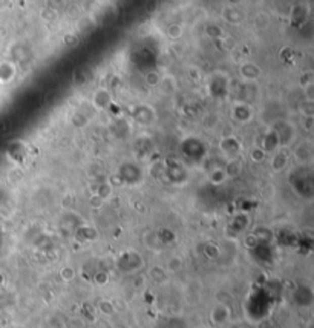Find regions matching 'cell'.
Masks as SVG:
<instances>
[{
	"instance_id": "55",
	"label": "cell",
	"mask_w": 314,
	"mask_h": 328,
	"mask_svg": "<svg viewBox=\"0 0 314 328\" xmlns=\"http://www.w3.org/2000/svg\"><path fill=\"white\" fill-rule=\"evenodd\" d=\"M89 204H91L92 209H101L104 206V201L101 198H98L97 195H92L91 199H89Z\"/></svg>"
},
{
	"instance_id": "48",
	"label": "cell",
	"mask_w": 314,
	"mask_h": 328,
	"mask_svg": "<svg viewBox=\"0 0 314 328\" xmlns=\"http://www.w3.org/2000/svg\"><path fill=\"white\" fill-rule=\"evenodd\" d=\"M163 325H164L163 328H186V323L181 319H178V317L167 319V320H164Z\"/></svg>"
},
{
	"instance_id": "42",
	"label": "cell",
	"mask_w": 314,
	"mask_h": 328,
	"mask_svg": "<svg viewBox=\"0 0 314 328\" xmlns=\"http://www.w3.org/2000/svg\"><path fill=\"white\" fill-rule=\"evenodd\" d=\"M92 279L97 285H106L109 282V273L106 270H97L94 273Z\"/></svg>"
},
{
	"instance_id": "10",
	"label": "cell",
	"mask_w": 314,
	"mask_h": 328,
	"mask_svg": "<svg viewBox=\"0 0 314 328\" xmlns=\"http://www.w3.org/2000/svg\"><path fill=\"white\" fill-rule=\"evenodd\" d=\"M250 224H251V218L247 212L241 210V212H236L232 220L229 221V226H227V233H230L232 236H239L242 233H245L248 229H250Z\"/></svg>"
},
{
	"instance_id": "45",
	"label": "cell",
	"mask_w": 314,
	"mask_h": 328,
	"mask_svg": "<svg viewBox=\"0 0 314 328\" xmlns=\"http://www.w3.org/2000/svg\"><path fill=\"white\" fill-rule=\"evenodd\" d=\"M63 43H65V46H68V48H75V46L80 43V35H78L77 32H68V34H65V37H63Z\"/></svg>"
},
{
	"instance_id": "53",
	"label": "cell",
	"mask_w": 314,
	"mask_h": 328,
	"mask_svg": "<svg viewBox=\"0 0 314 328\" xmlns=\"http://www.w3.org/2000/svg\"><path fill=\"white\" fill-rule=\"evenodd\" d=\"M303 98H305V101H314V83L312 85H308V86H305L303 89Z\"/></svg>"
},
{
	"instance_id": "35",
	"label": "cell",
	"mask_w": 314,
	"mask_h": 328,
	"mask_svg": "<svg viewBox=\"0 0 314 328\" xmlns=\"http://www.w3.org/2000/svg\"><path fill=\"white\" fill-rule=\"evenodd\" d=\"M202 255L207 258V259H210V261H215L221 256V247L215 242H205L202 245Z\"/></svg>"
},
{
	"instance_id": "36",
	"label": "cell",
	"mask_w": 314,
	"mask_h": 328,
	"mask_svg": "<svg viewBox=\"0 0 314 328\" xmlns=\"http://www.w3.org/2000/svg\"><path fill=\"white\" fill-rule=\"evenodd\" d=\"M267 153L264 152V149L260 146H253L248 152V159L253 162V164H262L265 159H267Z\"/></svg>"
},
{
	"instance_id": "47",
	"label": "cell",
	"mask_w": 314,
	"mask_h": 328,
	"mask_svg": "<svg viewBox=\"0 0 314 328\" xmlns=\"http://www.w3.org/2000/svg\"><path fill=\"white\" fill-rule=\"evenodd\" d=\"M121 85H123V81H121V78L118 77V75H112L111 78H109V81H108V89L111 91V92H115V91H118L120 88H121Z\"/></svg>"
},
{
	"instance_id": "1",
	"label": "cell",
	"mask_w": 314,
	"mask_h": 328,
	"mask_svg": "<svg viewBox=\"0 0 314 328\" xmlns=\"http://www.w3.org/2000/svg\"><path fill=\"white\" fill-rule=\"evenodd\" d=\"M180 152L184 159L192 162H202L207 158L208 147L202 138L196 135H187L180 141Z\"/></svg>"
},
{
	"instance_id": "19",
	"label": "cell",
	"mask_w": 314,
	"mask_h": 328,
	"mask_svg": "<svg viewBox=\"0 0 314 328\" xmlns=\"http://www.w3.org/2000/svg\"><path fill=\"white\" fill-rule=\"evenodd\" d=\"M17 65L13 62V60H0V85L2 86H8L11 85L16 77H17Z\"/></svg>"
},
{
	"instance_id": "28",
	"label": "cell",
	"mask_w": 314,
	"mask_h": 328,
	"mask_svg": "<svg viewBox=\"0 0 314 328\" xmlns=\"http://www.w3.org/2000/svg\"><path fill=\"white\" fill-rule=\"evenodd\" d=\"M308 8L305 5H294L290 11V20L294 26H300L308 19Z\"/></svg>"
},
{
	"instance_id": "11",
	"label": "cell",
	"mask_w": 314,
	"mask_h": 328,
	"mask_svg": "<svg viewBox=\"0 0 314 328\" xmlns=\"http://www.w3.org/2000/svg\"><path fill=\"white\" fill-rule=\"evenodd\" d=\"M91 103L98 112H108L109 106L114 103V95L106 86H100L92 92Z\"/></svg>"
},
{
	"instance_id": "18",
	"label": "cell",
	"mask_w": 314,
	"mask_h": 328,
	"mask_svg": "<svg viewBox=\"0 0 314 328\" xmlns=\"http://www.w3.org/2000/svg\"><path fill=\"white\" fill-rule=\"evenodd\" d=\"M238 74L242 81H256L260 75H262V68L254 62H244L238 66Z\"/></svg>"
},
{
	"instance_id": "20",
	"label": "cell",
	"mask_w": 314,
	"mask_h": 328,
	"mask_svg": "<svg viewBox=\"0 0 314 328\" xmlns=\"http://www.w3.org/2000/svg\"><path fill=\"white\" fill-rule=\"evenodd\" d=\"M293 301L297 307H303L308 308L312 305L314 301V295H312V289L308 285H299L294 292H293Z\"/></svg>"
},
{
	"instance_id": "60",
	"label": "cell",
	"mask_w": 314,
	"mask_h": 328,
	"mask_svg": "<svg viewBox=\"0 0 314 328\" xmlns=\"http://www.w3.org/2000/svg\"><path fill=\"white\" fill-rule=\"evenodd\" d=\"M0 247H2V239H0Z\"/></svg>"
},
{
	"instance_id": "51",
	"label": "cell",
	"mask_w": 314,
	"mask_h": 328,
	"mask_svg": "<svg viewBox=\"0 0 314 328\" xmlns=\"http://www.w3.org/2000/svg\"><path fill=\"white\" fill-rule=\"evenodd\" d=\"M181 268H183V261L180 258H172L167 262V270H170V271H180Z\"/></svg>"
},
{
	"instance_id": "7",
	"label": "cell",
	"mask_w": 314,
	"mask_h": 328,
	"mask_svg": "<svg viewBox=\"0 0 314 328\" xmlns=\"http://www.w3.org/2000/svg\"><path fill=\"white\" fill-rule=\"evenodd\" d=\"M230 117L238 125H250L254 120V107L248 101H235L230 107Z\"/></svg>"
},
{
	"instance_id": "27",
	"label": "cell",
	"mask_w": 314,
	"mask_h": 328,
	"mask_svg": "<svg viewBox=\"0 0 314 328\" xmlns=\"http://www.w3.org/2000/svg\"><path fill=\"white\" fill-rule=\"evenodd\" d=\"M112 132L117 138L126 140L129 137V134L132 132V129L129 128V123L124 117H118V118H115V123L112 125Z\"/></svg>"
},
{
	"instance_id": "59",
	"label": "cell",
	"mask_w": 314,
	"mask_h": 328,
	"mask_svg": "<svg viewBox=\"0 0 314 328\" xmlns=\"http://www.w3.org/2000/svg\"><path fill=\"white\" fill-rule=\"evenodd\" d=\"M2 235H4V227H2V224H0V239H2Z\"/></svg>"
},
{
	"instance_id": "24",
	"label": "cell",
	"mask_w": 314,
	"mask_h": 328,
	"mask_svg": "<svg viewBox=\"0 0 314 328\" xmlns=\"http://www.w3.org/2000/svg\"><path fill=\"white\" fill-rule=\"evenodd\" d=\"M221 16H222V19H224L227 23H230V25H241L242 20H244V14H242V11H241L238 7H230V5H227V7L222 10Z\"/></svg>"
},
{
	"instance_id": "56",
	"label": "cell",
	"mask_w": 314,
	"mask_h": 328,
	"mask_svg": "<svg viewBox=\"0 0 314 328\" xmlns=\"http://www.w3.org/2000/svg\"><path fill=\"white\" fill-rule=\"evenodd\" d=\"M230 328H254V326L248 322H238V323H233Z\"/></svg>"
},
{
	"instance_id": "26",
	"label": "cell",
	"mask_w": 314,
	"mask_h": 328,
	"mask_svg": "<svg viewBox=\"0 0 314 328\" xmlns=\"http://www.w3.org/2000/svg\"><path fill=\"white\" fill-rule=\"evenodd\" d=\"M251 233L256 236L259 244H272L275 241V232L267 226H257L253 229Z\"/></svg>"
},
{
	"instance_id": "6",
	"label": "cell",
	"mask_w": 314,
	"mask_h": 328,
	"mask_svg": "<svg viewBox=\"0 0 314 328\" xmlns=\"http://www.w3.org/2000/svg\"><path fill=\"white\" fill-rule=\"evenodd\" d=\"M129 115L140 126H150L156 120V109L147 103H140L129 107Z\"/></svg>"
},
{
	"instance_id": "17",
	"label": "cell",
	"mask_w": 314,
	"mask_h": 328,
	"mask_svg": "<svg viewBox=\"0 0 314 328\" xmlns=\"http://www.w3.org/2000/svg\"><path fill=\"white\" fill-rule=\"evenodd\" d=\"M264 149V152L267 155H272L273 152H276L279 147H281V143H279V137H278V132L273 126L267 128V131L264 132V135L260 137V143L257 144Z\"/></svg>"
},
{
	"instance_id": "57",
	"label": "cell",
	"mask_w": 314,
	"mask_h": 328,
	"mask_svg": "<svg viewBox=\"0 0 314 328\" xmlns=\"http://www.w3.org/2000/svg\"><path fill=\"white\" fill-rule=\"evenodd\" d=\"M11 7V0H0V11H5Z\"/></svg>"
},
{
	"instance_id": "54",
	"label": "cell",
	"mask_w": 314,
	"mask_h": 328,
	"mask_svg": "<svg viewBox=\"0 0 314 328\" xmlns=\"http://www.w3.org/2000/svg\"><path fill=\"white\" fill-rule=\"evenodd\" d=\"M158 7H160V0H147L146 5H144V10H146V13L152 14L158 10Z\"/></svg>"
},
{
	"instance_id": "33",
	"label": "cell",
	"mask_w": 314,
	"mask_h": 328,
	"mask_svg": "<svg viewBox=\"0 0 314 328\" xmlns=\"http://www.w3.org/2000/svg\"><path fill=\"white\" fill-rule=\"evenodd\" d=\"M89 123H91V118L83 112H74L69 117V125L74 129H84L86 126H89Z\"/></svg>"
},
{
	"instance_id": "29",
	"label": "cell",
	"mask_w": 314,
	"mask_h": 328,
	"mask_svg": "<svg viewBox=\"0 0 314 328\" xmlns=\"http://www.w3.org/2000/svg\"><path fill=\"white\" fill-rule=\"evenodd\" d=\"M178 80L172 75V74H166L161 77V81H160V86L158 89H161L163 94H167V95H172L178 91Z\"/></svg>"
},
{
	"instance_id": "21",
	"label": "cell",
	"mask_w": 314,
	"mask_h": 328,
	"mask_svg": "<svg viewBox=\"0 0 314 328\" xmlns=\"http://www.w3.org/2000/svg\"><path fill=\"white\" fill-rule=\"evenodd\" d=\"M74 236L78 242L84 244V242H92L98 238V230L89 224H80L75 230H74Z\"/></svg>"
},
{
	"instance_id": "5",
	"label": "cell",
	"mask_w": 314,
	"mask_h": 328,
	"mask_svg": "<svg viewBox=\"0 0 314 328\" xmlns=\"http://www.w3.org/2000/svg\"><path fill=\"white\" fill-rule=\"evenodd\" d=\"M117 267L123 273H137L144 267V259L137 250L129 249L117 256Z\"/></svg>"
},
{
	"instance_id": "39",
	"label": "cell",
	"mask_w": 314,
	"mask_h": 328,
	"mask_svg": "<svg viewBox=\"0 0 314 328\" xmlns=\"http://www.w3.org/2000/svg\"><path fill=\"white\" fill-rule=\"evenodd\" d=\"M150 278H152V281H155V282H163L164 279H166V276H167V270L164 268V267H161V265H153L152 268H150Z\"/></svg>"
},
{
	"instance_id": "52",
	"label": "cell",
	"mask_w": 314,
	"mask_h": 328,
	"mask_svg": "<svg viewBox=\"0 0 314 328\" xmlns=\"http://www.w3.org/2000/svg\"><path fill=\"white\" fill-rule=\"evenodd\" d=\"M187 75H189V78L193 80V81H201V78H202L201 71H199L196 66H190V68L187 69Z\"/></svg>"
},
{
	"instance_id": "58",
	"label": "cell",
	"mask_w": 314,
	"mask_h": 328,
	"mask_svg": "<svg viewBox=\"0 0 314 328\" xmlns=\"http://www.w3.org/2000/svg\"><path fill=\"white\" fill-rule=\"evenodd\" d=\"M227 2H229L230 7H238L241 4V0H227Z\"/></svg>"
},
{
	"instance_id": "8",
	"label": "cell",
	"mask_w": 314,
	"mask_h": 328,
	"mask_svg": "<svg viewBox=\"0 0 314 328\" xmlns=\"http://www.w3.org/2000/svg\"><path fill=\"white\" fill-rule=\"evenodd\" d=\"M291 187L294 193L303 199H312L314 195V186L311 174H296L291 178Z\"/></svg>"
},
{
	"instance_id": "23",
	"label": "cell",
	"mask_w": 314,
	"mask_h": 328,
	"mask_svg": "<svg viewBox=\"0 0 314 328\" xmlns=\"http://www.w3.org/2000/svg\"><path fill=\"white\" fill-rule=\"evenodd\" d=\"M207 180L212 186H216V187L226 184L229 181V178H227V174L224 171V164H221V166H213L210 171H208Z\"/></svg>"
},
{
	"instance_id": "44",
	"label": "cell",
	"mask_w": 314,
	"mask_h": 328,
	"mask_svg": "<svg viewBox=\"0 0 314 328\" xmlns=\"http://www.w3.org/2000/svg\"><path fill=\"white\" fill-rule=\"evenodd\" d=\"M40 16H41V19H43L44 22H49V23L59 19V13H57L54 8H51V7H48V8H43Z\"/></svg>"
},
{
	"instance_id": "34",
	"label": "cell",
	"mask_w": 314,
	"mask_h": 328,
	"mask_svg": "<svg viewBox=\"0 0 314 328\" xmlns=\"http://www.w3.org/2000/svg\"><path fill=\"white\" fill-rule=\"evenodd\" d=\"M156 239H158L161 244H173L176 242V233L169 229V227H161L158 232H156Z\"/></svg>"
},
{
	"instance_id": "37",
	"label": "cell",
	"mask_w": 314,
	"mask_h": 328,
	"mask_svg": "<svg viewBox=\"0 0 314 328\" xmlns=\"http://www.w3.org/2000/svg\"><path fill=\"white\" fill-rule=\"evenodd\" d=\"M205 35H207L208 38H212L213 42H218V40H221L222 37H226L227 34H226V31H224L219 25H208V26L205 28Z\"/></svg>"
},
{
	"instance_id": "40",
	"label": "cell",
	"mask_w": 314,
	"mask_h": 328,
	"mask_svg": "<svg viewBox=\"0 0 314 328\" xmlns=\"http://www.w3.org/2000/svg\"><path fill=\"white\" fill-rule=\"evenodd\" d=\"M94 28H95V22L91 19V17H81V20H80V23H78V35L81 34H89L91 31H94Z\"/></svg>"
},
{
	"instance_id": "43",
	"label": "cell",
	"mask_w": 314,
	"mask_h": 328,
	"mask_svg": "<svg viewBox=\"0 0 314 328\" xmlns=\"http://www.w3.org/2000/svg\"><path fill=\"white\" fill-rule=\"evenodd\" d=\"M299 112L303 118H311L314 115V107H312V103L311 101H303L300 103L299 106Z\"/></svg>"
},
{
	"instance_id": "15",
	"label": "cell",
	"mask_w": 314,
	"mask_h": 328,
	"mask_svg": "<svg viewBox=\"0 0 314 328\" xmlns=\"http://www.w3.org/2000/svg\"><path fill=\"white\" fill-rule=\"evenodd\" d=\"M7 158L14 162V164H23L26 161V156H28V147L23 141H11L8 146H7Z\"/></svg>"
},
{
	"instance_id": "46",
	"label": "cell",
	"mask_w": 314,
	"mask_h": 328,
	"mask_svg": "<svg viewBox=\"0 0 314 328\" xmlns=\"http://www.w3.org/2000/svg\"><path fill=\"white\" fill-rule=\"evenodd\" d=\"M312 83H314V74H312V71H305V72L300 74V77H299V86L302 89L305 86H308V85H312Z\"/></svg>"
},
{
	"instance_id": "4",
	"label": "cell",
	"mask_w": 314,
	"mask_h": 328,
	"mask_svg": "<svg viewBox=\"0 0 314 328\" xmlns=\"http://www.w3.org/2000/svg\"><path fill=\"white\" fill-rule=\"evenodd\" d=\"M117 177L123 186H138L144 180V171L135 161H124L117 169Z\"/></svg>"
},
{
	"instance_id": "30",
	"label": "cell",
	"mask_w": 314,
	"mask_h": 328,
	"mask_svg": "<svg viewBox=\"0 0 314 328\" xmlns=\"http://www.w3.org/2000/svg\"><path fill=\"white\" fill-rule=\"evenodd\" d=\"M153 143H152V140L150 138H147V137H141V138H138V141H137V144H135V152H137V155L138 156H141V158H147L149 155H152L153 153Z\"/></svg>"
},
{
	"instance_id": "9",
	"label": "cell",
	"mask_w": 314,
	"mask_h": 328,
	"mask_svg": "<svg viewBox=\"0 0 314 328\" xmlns=\"http://www.w3.org/2000/svg\"><path fill=\"white\" fill-rule=\"evenodd\" d=\"M218 149L226 156V159L239 158L242 153V143L236 135H226L219 140Z\"/></svg>"
},
{
	"instance_id": "13",
	"label": "cell",
	"mask_w": 314,
	"mask_h": 328,
	"mask_svg": "<svg viewBox=\"0 0 314 328\" xmlns=\"http://www.w3.org/2000/svg\"><path fill=\"white\" fill-rule=\"evenodd\" d=\"M291 158H294V161L297 164H300V166H309L314 159L312 143L309 140H303V141L297 143V146L291 152Z\"/></svg>"
},
{
	"instance_id": "49",
	"label": "cell",
	"mask_w": 314,
	"mask_h": 328,
	"mask_svg": "<svg viewBox=\"0 0 314 328\" xmlns=\"http://www.w3.org/2000/svg\"><path fill=\"white\" fill-rule=\"evenodd\" d=\"M100 310L103 314H114L115 313V307L111 301H101L100 302Z\"/></svg>"
},
{
	"instance_id": "25",
	"label": "cell",
	"mask_w": 314,
	"mask_h": 328,
	"mask_svg": "<svg viewBox=\"0 0 314 328\" xmlns=\"http://www.w3.org/2000/svg\"><path fill=\"white\" fill-rule=\"evenodd\" d=\"M92 80V72L89 68H84V66H80L74 71L72 74V83L78 88H83L86 85H89Z\"/></svg>"
},
{
	"instance_id": "41",
	"label": "cell",
	"mask_w": 314,
	"mask_h": 328,
	"mask_svg": "<svg viewBox=\"0 0 314 328\" xmlns=\"http://www.w3.org/2000/svg\"><path fill=\"white\" fill-rule=\"evenodd\" d=\"M60 278L63 282H71L75 279V268L71 265H65L60 268Z\"/></svg>"
},
{
	"instance_id": "2",
	"label": "cell",
	"mask_w": 314,
	"mask_h": 328,
	"mask_svg": "<svg viewBox=\"0 0 314 328\" xmlns=\"http://www.w3.org/2000/svg\"><path fill=\"white\" fill-rule=\"evenodd\" d=\"M205 91L208 97L215 100H224L230 92V78L226 72L216 71L205 78Z\"/></svg>"
},
{
	"instance_id": "12",
	"label": "cell",
	"mask_w": 314,
	"mask_h": 328,
	"mask_svg": "<svg viewBox=\"0 0 314 328\" xmlns=\"http://www.w3.org/2000/svg\"><path fill=\"white\" fill-rule=\"evenodd\" d=\"M278 132V137H279V143H281V147H290L296 137H297V129L296 126L288 121V120H281L278 121L275 126H273Z\"/></svg>"
},
{
	"instance_id": "3",
	"label": "cell",
	"mask_w": 314,
	"mask_h": 328,
	"mask_svg": "<svg viewBox=\"0 0 314 328\" xmlns=\"http://www.w3.org/2000/svg\"><path fill=\"white\" fill-rule=\"evenodd\" d=\"M164 164V174H163V178L173 184V186H183L187 183L189 180V171L186 168V164L183 161H180L178 158H166L163 161Z\"/></svg>"
},
{
	"instance_id": "22",
	"label": "cell",
	"mask_w": 314,
	"mask_h": 328,
	"mask_svg": "<svg viewBox=\"0 0 314 328\" xmlns=\"http://www.w3.org/2000/svg\"><path fill=\"white\" fill-rule=\"evenodd\" d=\"M224 171H226L229 180H233V178L241 177V174H242V171H244V162H242V159H241V158L226 159V162H224Z\"/></svg>"
},
{
	"instance_id": "50",
	"label": "cell",
	"mask_w": 314,
	"mask_h": 328,
	"mask_svg": "<svg viewBox=\"0 0 314 328\" xmlns=\"http://www.w3.org/2000/svg\"><path fill=\"white\" fill-rule=\"evenodd\" d=\"M244 244H245V247L247 249H250V250H253L257 244H259V241L256 239V236L250 232L248 235H245V238H244Z\"/></svg>"
},
{
	"instance_id": "32",
	"label": "cell",
	"mask_w": 314,
	"mask_h": 328,
	"mask_svg": "<svg viewBox=\"0 0 314 328\" xmlns=\"http://www.w3.org/2000/svg\"><path fill=\"white\" fill-rule=\"evenodd\" d=\"M112 193H114V187L109 184V181H103V183H98V184L95 186L94 195H97L98 198H101L104 202H106V201L112 196Z\"/></svg>"
},
{
	"instance_id": "14",
	"label": "cell",
	"mask_w": 314,
	"mask_h": 328,
	"mask_svg": "<svg viewBox=\"0 0 314 328\" xmlns=\"http://www.w3.org/2000/svg\"><path fill=\"white\" fill-rule=\"evenodd\" d=\"M270 168L273 172L281 174L288 169L290 162H291V150L288 147H279L276 152L270 155Z\"/></svg>"
},
{
	"instance_id": "31",
	"label": "cell",
	"mask_w": 314,
	"mask_h": 328,
	"mask_svg": "<svg viewBox=\"0 0 314 328\" xmlns=\"http://www.w3.org/2000/svg\"><path fill=\"white\" fill-rule=\"evenodd\" d=\"M161 77H163V75H161L158 71H156V69H149V71L144 72V75H143V81H144V85H146L147 88L155 89V88H158V86H160Z\"/></svg>"
},
{
	"instance_id": "16",
	"label": "cell",
	"mask_w": 314,
	"mask_h": 328,
	"mask_svg": "<svg viewBox=\"0 0 314 328\" xmlns=\"http://www.w3.org/2000/svg\"><path fill=\"white\" fill-rule=\"evenodd\" d=\"M210 320L213 326H227L232 320V308L227 304H216L210 311Z\"/></svg>"
},
{
	"instance_id": "38",
	"label": "cell",
	"mask_w": 314,
	"mask_h": 328,
	"mask_svg": "<svg viewBox=\"0 0 314 328\" xmlns=\"http://www.w3.org/2000/svg\"><path fill=\"white\" fill-rule=\"evenodd\" d=\"M166 35L170 40H180L184 35V28L180 23H172L166 28Z\"/></svg>"
}]
</instances>
